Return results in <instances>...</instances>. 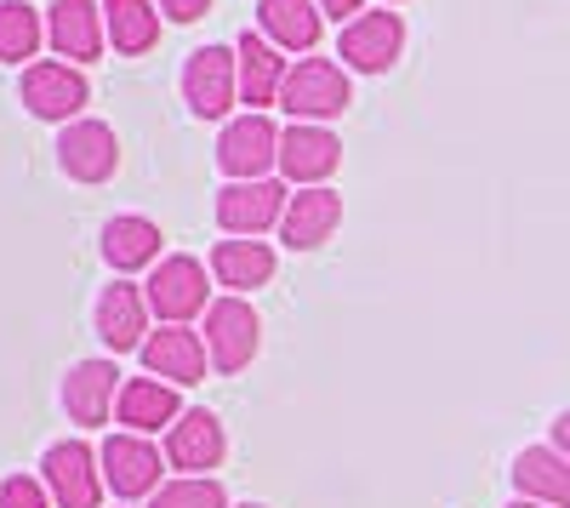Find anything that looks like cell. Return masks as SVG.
Here are the masks:
<instances>
[{"label":"cell","mask_w":570,"mask_h":508,"mask_svg":"<svg viewBox=\"0 0 570 508\" xmlns=\"http://www.w3.org/2000/svg\"><path fill=\"white\" fill-rule=\"evenodd\" d=\"M137 354H142V365H149V378H160V383H171V389L206 383V365H212L206 338L188 332V326H160V332H149V343H142Z\"/></svg>","instance_id":"obj_16"},{"label":"cell","mask_w":570,"mask_h":508,"mask_svg":"<svg viewBox=\"0 0 570 508\" xmlns=\"http://www.w3.org/2000/svg\"><path fill=\"white\" fill-rule=\"evenodd\" d=\"M104 257L115 274H131V268H155L160 263V223L155 217H137V212H120L104 223Z\"/></svg>","instance_id":"obj_23"},{"label":"cell","mask_w":570,"mask_h":508,"mask_svg":"<svg viewBox=\"0 0 570 508\" xmlns=\"http://www.w3.org/2000/svg\"><path fill=\"white\" fill-rule=\"evenodd\" d=\"M553 451H559V457H570V406L553 418Z\"/></svg>","instance_id":"obj_31"},{"label":"cell","mask_w":570,"mask_h":508,"mask_svg":"<svg viewBox=\"0 0 570 508\" xmlns=\"http://www.w3.org/2000/svg\"><path fill=\"white\" fill-rule=\"evenodd\" d=\"M508 508H548V502H531V497H513Z\"/></svg>","instance_id":"obj_32"},{"label":"cell","mask_w":570,"mask_h":508,"mask_svg":"<svg viewBox=\"0 0 570 508\" xmlns=\"http://www.w3.org/2000/svg\"><path fill=\"white\" fill-rule=\"evenodd\" d=\"M513 486L531 502L570 508V457H559L553 446H525L513 457Z\"/></svg>","instance_id":"obj_24"},{"label":"cell","mask_w":570,"mask_h":508,"mask_svg":"<svg viewBox=\"0 0 570 508\" xmlns=\"http://www.w3.org/2000/svg\"><path fill=\"white\" fill-rule=\"evenodd\" d=\"M240 508H263V502H240Z\"/></svg>","instance_id":"obj_33"},{"label":"cell","mask_w":570,"mask_h":508,"mask_svg":"<svg viewBox=\"0 0 570 508\" xmlns=\"http://www.w3.org/2000/svg\"><path fill=\"white\" fill-rule=\"evenodd\" d=\"M160 7V18H171V23H200L206 12H212V0H155Z\"/></svg>","instance_id":"obj_29"},{"label":"cell","mask_w":570,"mask_h":508,"mask_svg":"<svg viewBox=\"0 0 570 508\" xmlns=\"http://www.w3.org/2000/svg\"><path fill=\"white\" fill-rule=\"evenodd\" d=\"M183 104L195 120H223L240 104V58H234V46H200V52H188Z\"/></svg>","instance_id":"obj_3"},{"label":"cell","mask_w":570,"mask_h":508,"mask_svg":"<svg viewBox=\"0 0 570 508\" xmlns=\"http://www.w3.org/2000/svg\"><path fill=\"white\" fill-rule=\"evenodd\" d=\"M149 508H228V491L206 475V480H195V475H177V480H166L155 497H149Z\"/></svg>","instance_id":"obj_27"},{"label":"cell","mask_w":570,"mask_h":508,"mask_svg":"<svg viewBox=\"0 0 570 508\" xmlns=\"http://www.w3.org/2000/svg\"><path fill=\"white\" fill-rule=\"evenodd\" d=\"M18 98H23V109H29L35 120L69 126V120H80V109L91 104V80H86L75 63H63V58H40V63L23 69Z\"/></svg>","instance_id":"obj_4"},{"label":"cell","mask_w":570,"mask_h":508,"mask_svg":"<svg viewBox=\"0 0 570 508\" xmlns=\"http://www.w3.org/2000/svg\"><path fill=\"white\" fill-rule=\"evenodd\" d=\"M343 166V144L331 126H285L279 131V177L297 189H325V177Z\"/></svg>","instance_id":"obj_15"},{"label":"cell","mask_w":570,"mask_h":508,"mask_svg":"<svg viewBox=\"0 0 570 508\" xmlns=\"http://www.w3.org/2000/svg\"><path fill=\"white\" fill-rule=\"evenodd\" d=\"M115 418H120L126 434H160V429H171L183 418V400L160 378H126V389L115 400Z\"/></svg>","instance_id":"obj_20"},{"label":"cell","mask_w":570,"mask_h":508,"mask_svg":"<svg viewBox=\"0 0 570 508\" xmlns=\"http://www.w3.org/2000/svg\"><path fill=\"white\" fill-rule=\"evenodd\" d=\"M46 46L75 69L104 58V46H109L104 0H52V7H46Z\"/></svg>","instance_id":"obj_13"},{"label":"cell","mask_w":570,"mask_h":508,"mask_svg":"<svg viewBox=\"0 0 570 508\" xmlns=\"http://www.w3.org/2000/svg\"><path fill=\"white\" fill-rule=\"evenodd\" d=\"M98 463H104V486L120 497V502H131V497H155L166 480V463H160V446L149 440V434H109L104 446H98Z\"/></svg>","instance_id":"obj_10"},{"label":"cell","mask_w":570,"mask_h":508,"mask_svg":"<svg viewBox=\"0 0 570 508\" xmlns=\"http://www.w3.org/2000/svg\"><path fill=\"white\" fill-rule=\"evenodd\" d=\"M383 7H400V0H383Z\"/></svg>","instance_id":"obj_34"},{"label":"cell","mask_w":570,"mask_h":508,"mask_svg":"<svg viewBox=\"0 0 570 508\" xmlns=\"http://www.w3.org/2000/svg\"><path fill=\"white\" fill-rule=\"evenodd\" d=\"M360 7H365V0H320V12H325V18H337V23H354Z\"/></svg>","instance_id":"obj_30"},{"label":"cell","mask_w":570,"mask_h":508,"mask_svg":"<svg viewBox=\"0 0 570 508\" xmlns=\"http://www.w3.org/2000/svg\"><path fill=\"white\" fill-rule=\"evenodd\" d=\"M325 29L320 0H257V35H268L279 52H314Z\"/></svg>","instance_id":"obj_22"},{"label":"cell","mask_w":570,"mask_h":508,"mask_svg":"<svg viewBox=\"0 0 570 508\" xmlns=\"http://www.w3.org/2000/svg\"><path fill=\"white\" fill-rule=\"evenodd\" d=\"M405 52V18L400 12H360L354 23H343L337 35V58L348 75H389Z\"/></svg>","instance_id":"obj_9"},{"label":"cell","mask_w":570,"mask_h":508,"mask_svg":"<svg viewBox=\"0 0 570 508\" xmlns=\"http://www.w3.org/2000/svg\"><path fill=\"white\" fill-rule=\"evenodd\" d=\"M354 104V80L337 58H297L279 86V109L297 126H325Z\"/></svg>","instance_id":"obj_1"},{"label":"cell","mask_w":570,"mask_h":508,"mask_svg":"<svg viewBox=\"0 0 570 508\" xmlns=\"http://www.w3.org/2000/svg\"><path fill=\"white\" fill-rule=\"evenodd\" d=\"M142 297H149V314L160 326H188L195 314L212 309V286H206V263L188 252H166L149 281H142Z\"/></svg>","instance_id":"obj_2"},{"label":"cell","mask_w":570,"mask_h":508,"mask_svg":"<svg viewBox=\"0 0 570 508\" xmlns=\"http://www.w3.org/2000/svg\"><path fill=\"white\" fill-rule=\"evenodd\" d=\"M234 58H240V104H246V115H263L268 104H279V86H285V75H292L279 46L268 35L246 29L240 40H234Z\"/></svg>","instance_id":"obj_18"},{"label":"cell","mask_w":570,"mask_h":508,"mask_svg":"<svg viewBox=\"0 0 570 508\" xmlns=\"http://www.w3.org/2000/svg\"><path fill=\"white\" fill-rule=\"evenodd\" d=\"M91 326H98L109 354H131L149 343V297L131 281H115L98 292V309H91Z\"/></svg>","instance_id":"obj_17"},{"label":"cell","mask_w":570,"mask_h":508,"mask_svg":"<svg viewBox=\"0 0 570 508\" xmlns=\"http://www.w3.org/2000/svg\"><path fill=\"white\" fill-rule=\"evenodd\" d=\"M40 40H46V12H35L29 0H0V63L29 69Z\"/></svg>","instance_id":"obj_26"},{"label":"cell","mask_w":570,"mask_h":508,"mask_svg":"<svg viewBox=\"0 0 570 508\" xmlns=\"http://www.w3.org/2000/svg\"><path fill=\"white\" fill-rule=\"evenodd\" d=\"M40 480H46V491H52L58 508H98L104 491H109V486H104L98 451H91L86 440H58V446H46Z\"/></svg>","instance_id":"obj_8"},{"label":"cell","mask_w":570,"mask_h":508,"mask_svg":"<svg viewBox=\"0 0 570 508\" xmlns=\"http://www.w3.org/2000/svg\"><path fill=\"white\" fill-rule=\"evenodd\" d=\"M58 166L75 183H109L120 172V137H115V126L109 120H91V115L69 120L58 131Z\"/></svg>","instance_id":"obj_12"},{"label":"cell","mask_w":570,"mask_h":508,"mask_svg":"<svg viewBox=\"0 0 570 508\" xmlns=\"http://www.w3.org/2000/svg\"><path fill=\"white\" fill-rule=\"evenodd\" d=\"M285 206H292V195H285L279 177L223 183V189H217V228H223V235H240V241H263L268 228H279Z\"/></svg>","instance_id":"obj_7"},{"label":"cell","mask_w":570,"mask_h":508,"mask_svg":"<svg viewBox=\"0 0 570 508\" xmlns=\"http://www.w3.org/2000/svg\"><path fill=\"white\" fill-rule=\"evenodd\" d=\"M217 166L228 172V183H257L268 172H279V126L268 115H234L217 131Z\"/></svg>","instance_id":"obj_6"},{"label":"cell","mask_w":570,"mask_h":508,"mask_svg":"<svg viewBox=\"0 0 570 508\" xmlns=\"http://www.w3.org/2000/svg\"><path fill=\"white\" fill-rule=\"evenodd\" d=\"M104 29L120 58H142L160 40V7L155 0H104Z\"/></svg>","instance_id":"obj_25"},{"label":"cell","mask_w":570,"mask_h":508,"mask_svg":"<svg viewBox=\"0 0 570 508\" xmlns=\"http://www.w3.org/2000/svg\"><path fill=\"white\" fill-rule=\"evenodd\" d=\"M263 349V320L246 297H212L206 309V354H212V372L234 378L246 372Z\"/></svg>","instance_id":"obj_5"},{"label":"cell","mask_w":570,"mask_h":508,"mask_svg":"<svg viewBox=\"0 0 570 508\" xmlns=\"http://www.w3.org/2000/svg\"><path fill=\"white\" fill-rule=\"evenodd\" d=\"M343 228V195L337 189H297L279 217V241L292 252H320Z\"/></svg>","instance_id":"obj_19"},{"label":"cell","mask_w":570,"mask_h":508,"mask_svg":"<svg viewBox=\"0 0 570 508\" xmlns=\"http://www.w3.org/2000/svg\"><path fill=\"white\" fill-rule=\"evenodd\" d=\"M120 365L109 354H91V360H75L69 365V378H63V411H69V423L80 429H104L109 423V411L120 400Z\"/></svg>","instance_id":"obj_14"},{"label":"cell","mask_w":570,"mask_h":508,"mask_svg":"<svg viewBox=\"0 0 570 508\" xmlns=\"http://www.w3.org/2000/svg\"><path fill=\"white\" fill-rule=\"evenodd\" d=\"M0 508H58V502H52V491H46V480L12 475V480H0Z\"/></svg>","instance_id":"obj_28"},{"label":"cell","mask_w":570,"mask_h":508,"mask_svg":"<svg viewBox=\"0 0 570 508\" xmlns=\"http://www.w3.org/2000/svg\"><path fill=\"white\" fill-rule=\"evenodd\" d=\"M223 457H228V434H223V418L206 411V406H188L166 429V469H177V475L206 480Z\"/></svg>","instance_id":"obj_11"},{"label":"cell","mask_w":570,"mask_h":508,"mask_svg":"<svg viewBox=\"0 0 570 508\" xmlns=\"http://www.w3.org/2000/svg\"><path fill=\"white\" fill-rule=\"evenodd\" d=\"M212 281L228 286V297H246L257 286L274 281V246L268 241H240V235H228L212 246Z\"/></svg>","instance_id":"obj_21"}]
</instances>
